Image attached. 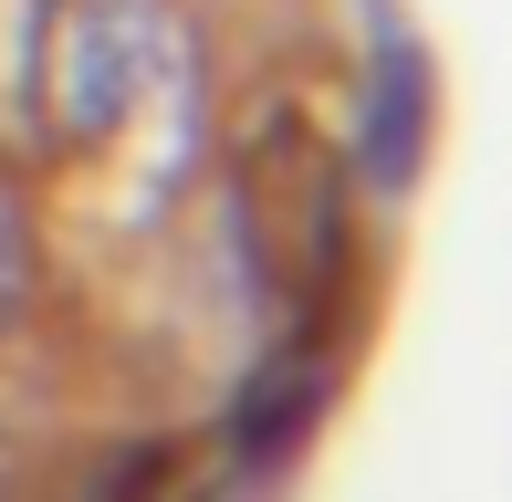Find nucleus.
<instances>
[{
	"mask_svg": "<svg viewBox=\"0 0 512 502\" xmlns=\"http://www.w3.org/2000/svg\"><path fill=\"white\" fill-rule=\"evenodd\" d=\"M418 136H429V63H418L408 32H387L377 95H366V168H377L387 189H408V178H418Z\"/></svg>",
	"mask_w": 512,
	"mask_h": 502,
	"instance_id": "f257e3e1",
	"label": "nucleus"
}]
</instances>
